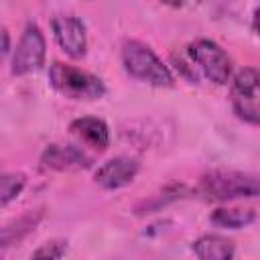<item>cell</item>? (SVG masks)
<instances>
[{
  "mask_svg": "<svg viewBox=\"0 0 260 260\" xmlns=\"http://www.w3.org/2000/svg\"><path fill=\"white\" fill-rule=\"evenodd\" d=\"M197 193L207 201L260 197V175L244 171H209L201 177Z\"/></svg>",
  "mask_w": 260,
  "mask_h": 260,
  "instance_id": "cell-1",
  "label": "cell"
},
{
  "mask_svg": "<svg viewBox=\"0 0 260 260\" xmlns=\"http://www.w3.org/2000/svg\"><path fill=\"white\" fill-rule=\"evenodd\" d=\"M122 63L130 77L154 85V87H171L175 85V77L171 69L158 59V55L140 41H126L122 45Z\"/></svg>",
  "mask_w": 260,
  "mask_h": 260,
  "instance_id": "cell-2",
  "label": "cell"
},
{
  "mask_svg": "<svg viewBox=\"0 0 260 260\" xmlns=\"http://www.w3.org/2000/svg\"><path fill=\"white\" fill-rule=\"evenodd\" d=\"M49 81L55 91H59L61 95L69 100L91 102V100L104 98L106 93V85L98 75L87 73L79 67L61 63V61H55L49 67Z\"/></svg>",
  "mask_w": 260,
  "mask_h": 260,
  "instance_id": "cell-3",
  "label": "cell"
},
{
  "mask_svg": "<svg viewBox=\"0 0 260 260\" xmlns=\"http://www.w3.org/2000/svg\"><path fill=\"white\" fill-rule=\"evenodd\" d=\"M232 110L242 122L260 126V71L244 67L234 75Z\"/></svg>",
  "mask_w": 260,
  "mask_h": 260,
  "instance_id": "cell-4",
  "label": "cell"
},
{
  "mask_svg": "<svg viewBox=\"0 0 260 260\" xmlns=\"http://www.w3.org/2000/svg\"><path fill=\"white\" fill-rule=\"evenodd\" d=\"M45 55H47L45 37L35 22H28L14 47V55L10 61V73L16 77H22L32 71H39L45 63Z\"/></svg>",
  "mask_w": 260,
  "mask_h": 260,
  "instance_id": "cell-5",
  "label": "cell"
},
{
  "mask_svg": "<svg viewBox=\"0 0 260 260\" xmlns=\"http://www.w3.org/2000/svg\"><path fill=\"white\" fill-rule=\"evenodd\" d=\"M189 55L211 83L225 85L232 79V59L215 41L197 39L189 45Z\"/></svg>",
  "mask_w": 260,
  "mask_h": 260,
  "instance_id": "cell-6",
  "label": "cell"
},
{
  "mask_svg": "<svg viewBox=\"0 0 260 260\" xmlns=\"http://www.w3.org/2000/svg\"><path fill=\"white\" fill-rule=\"evenodd\" d=\"M51 28L57 45L71 57L81 59L87 53V32L81 18L75 14H57L51 20Z\"/></svg>",
  "mask_w": 260,
  "mask_h": 260,
  "instance_id": "cell-7",
  "label": "cell"
},
{
  "mask_svg": "<svg viewBox=\"0 0 260 260\" xmlns=\"http://www.w3.org/2000/svg\"><path fill=\"white\" fill-rule=\"evenodd\" d=\"M140 171V162L134 156H116L106 160L93 175L95 183L104 189H122L134 181Z\"/></svg>",
  "mask_w": 260,
  "mask_h": 260,
  "instance_id": "cell-8",
  "label": "cell"
},
{
  "mask_svg": "<svg viewBox=\"0 0 260 260\" xmlns=\"http://www.w3.org/2000/svg\"><path fill=\"white\" fill-rule=\"evenodd\" d=\"M45 169L51 171H79L91 165V158L73 144H49L41 156Z\"/></svg>",
  "mask_w": 260,
  "mask_h": 260,
  "instance_id": "cell-9",
  "label": "cell"
},
{
  "mask_svg": "<svg viewBox=\"0 0 260 260\" xmlns=\"http://www.w3.org/2000/svg\"><path fill=\"white\" fill-rule=\"evenodd\" d=\"M69 130L95 150H106L110 146V130L106 122L100 118H93V116L77 118L69 124Z\"/></svg>",
  "mask_w": 260,
  "mask_h": 260,
  "instance_id": "cell-10",
  "label": "cell"
},
{
  "mask_svg": "<svg viewBox=\"0 0 260 260\" xmlns=\"http://www.w3.org/2000/svg\"><path fill=\"white\" fill-rule=\"evenodd\" d=\"M191 248L197 260H234L236 254L234 242L219 234H205L197 238Z\"/></svg>",
  "mask_w": 260,
  "mask_h": 260,
  "instance_id": "cell-11",
  "label": "cell"
},
{
  "mask_svg": "<svg viewBox=\"0 0 260 260\" xmlns=\"http://www.w3.org/2000/svg\"><path fill=\"white\" fill-rule=\"evenodd\" d=\"M209 219H211V223H215L219 228L240 230V228L250 225L256 219V213L250 207H217Z\"/></svg>",
  "mask_w": 260,
  "mask_h": 260,
  "instance_id": "cell-12",
  "label": "cell"
},
{
  "mask_svg": "<svg viewBox=\"0 0 260 260\" xmlns=\"http://www.w3.org/2000/svg\"><path fill=\"white\" fill-rule=\"evenodd\" d=\"M41 217H43V209H35V211L20 215L18 219H12L10 223H6L2 228V246L8 248L10 244L18 242L22 236H26L30 230H35V225L41 221Z\"/></svg>",
  "mask_w": 260,
  "mask_h": 260,
  "instance_id": "cell-13",
  "label": "cell"
},
{
  "mask_svg": "<svg viewBox=\"0 0 260 260\" xmlns=\"http://www.w3.org/2000/svg\"><path fill=\"white\" fill-rule=\"evenodd\" d=\"M26 185V177L22 173H4L0 179V203L6 207L10 201H14Z\"/></svg>",
  "mask_w": 260,
  "mask_h": 260,
  "instance_id": "cell-14",
  "label": "cell"
},
{
  "mask_svg": "<svg viewBox=\"0 0 260 260\" xmlns=\"http://www.w3.org/2000/svg\"><path fill=\"white\" fill-rule=\"evenodd\" d=\"M67 252V242L65 240H51L45 242L43 246H39L30 260H61V256Z\"/></svg>",
  "mask_w": 260,
  "mask_h": 260,
  "instance_id": "cell-15",
  "label": "cell"
},
{
  "mask_svg": "<svg viewBox=\"0 0 260 260\" xmlns=\"http://www.w3.org/2000/svg\"><path fill=\"white\" fill-rule=\"evenodd\" d=\"M2 53L8 55L10 53V37H8V30L2 28Z\"/></svg>",
  "mask_w": 260,
  "mask_h": 260,
  "instance_id": "cell-16",
  "label": "cell"
},
{
  "mask_svg": "<svg viewBox=\"0 0 260 260\" xmlns=\"http://www.w3.org/2000/svg\"><path fill=\"white\" fill-rule=\"evenodd\" d=\"M252 28L256 35H260V6L254 10V16H252Z\"/></svg>",
  "mask_w": 260,
  "mask_h": 260,
  "instance_id": "cell-17",
  "label": "cell"
}]
</instances>
